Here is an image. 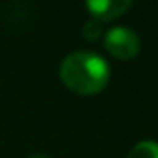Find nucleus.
<instances>
[{
    "label": "nucleus",
    "instance_id": "f257e3e1",
    "mask_svg": "<svg viewBox=\"0 0 158 158\" xmlns=\"http://www.w3.org/2000/svg\"><path fill=\"white\" fill-rule=\"evenodd\" d=\"M60 78L78 95H95L108 84L110 67L91 50H76L63 58L60 65Z\"/></svg>",
    "mask_w": 158,
    "mask_h": 158
},
{
    "label": "nucleus",
    "instance_id": "f03ea898",
    "mask_svg": "<svg viewBox=\"0 0 158 158\" xmlns=\"http://www.w3.org/2000/svg\"><path fill=\"white\" fill-rule=\"evenodd\" d=\"M106 50L119 60H130L139 52V35L128 26H114L104 35Z\"/></svg>",
    "mask_w": 158,
    "mask_h": 158
},
{
    "label": "nucleus",
    "instance_id": "7ed1b4c3",
    "mask_svg": "<svg viewBox=\"0 0 158 158\" xmlns=\"http://www.w3.org/2000/svg\"><path fill=\"white\" fill-rule=\"evenodd\" d=\"M86 8L95 15L97 21H112L130 10L132 2L128 0H89Z\"/></svg>",
    "mask_w": 158,
    "mask_h": 158
},
{
    "label": "nucleus",
    "instance_id": "39448f33",
    "mask_svg": "<svg viewBox=\"0 0 158 158\" xmlns=\"http://www.w3.org/2000/svg\"><path fill=\"white\" fill-rule=\"evenodd\" d=\"M82 34H84V37L89 39V41H95L97 37H101V34H102V24H101V21H97V19L88 21V23L84 24Z\"/></svg>",
    "mask_w": 158,
    "mask_h": 158
},
{
    "label": "nucleus",
    "instance_id": "20e7f679",
    "mask_svg": "<svg viewBox=\"0 0 158 158\" xmlns=\"http://www.w3.org/2000/svg\"><path fill=\"white\" fill-rule=\"evenodd\" d=\"M128 158H158V143L151 139L139 141L130 149Z\"/></svg>",
    "mask_w": 158,
    "mask_h": 158
},
{
    "label": "nucleus",
    "instance_id": "423d86ee",
    "mask_svg": "<svg viewBox=\"0 0 158 158\" xmlns=\"http://www.w3.org/2000/svg\"><path fill=\"white\" fill-rule=\"evenodd\" d=\"M30 158H50L48 154H43V152H37V154H32Z\"/></svg>",
    "mask_w": 158,
    "mask_h": 158
}]
</instances>
